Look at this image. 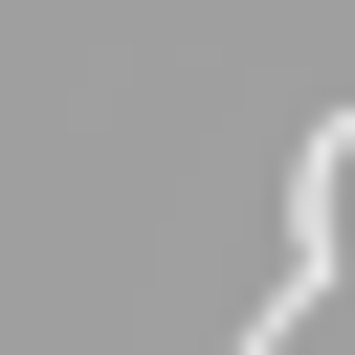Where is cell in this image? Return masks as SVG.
I'll return each instance as SVG.
<instances>
[{
    "instance_id": "1",
    "label": "cell",
    "mask_w": 355,
    "mask_h": 355,
    "mask_svg": "<svg viewBox=\"0 0 355 355\" xmlns=\"http://www.w3.org/2000/svg\"><path fill=\"white\" fill-rule=\"evenodd\" d=\"M333 266H355V111H333V133L288 155V266L244 288V355H288V333L333 311Z\"/></svg>"
}]
</instances>
